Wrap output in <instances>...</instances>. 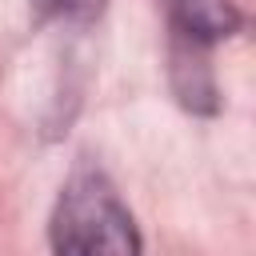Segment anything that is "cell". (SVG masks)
I'll list each match as a JSON object with an SVG mask.
<instances>
[{"label": "cell", "mask_w": 256, "mask_h": 256, "mask_svg": "<svg viewBox=\"0 0 256 256\" xmlns=\"http://www.w3.org/2000/svg\"><path fill=\"white\" fill-rule=\"evenodd\" d=\"M48 240L52 256H140L136 220L96 168H80L64 184Z\"/></svg>", "instance_id": "obj_1"}, {"label": "cell", "mask_w": 256, "mask_h": 256, "mask_svg": "<svg viewBox=\"0 0 256 256\" xmlns=\"http://www.w3.org/2000/svg\"><path fill=\"white\" fill-rule=\"evenodd\" d=\"M240 28V8L232 0H172V44L208 52L216 40Z\"/></svg>", "instance_id": "obj_2"}, {"label": "cell", "mask_w": 256, "mask_h": 256, "mask_svg": "<svg viewBox=\"0 0 256 256\" xmlns=\"http://www.w3.org/2000/svg\"><path fill=\"white\" fill-rule=\"evenodd\" d=\"M108 0H32V8L44 20H60V24H88L104 12Z\"/></svg>", "instance_id": "obj_3"}]
</instances>
